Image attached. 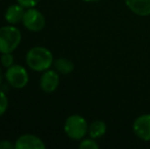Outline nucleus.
Segmentation results:
<instances>
[{
  "label": "nucleus",
  "mask_w": 150,
  "mask_h": 149,
  "mask_svg": "<svg viewBox=\"0 0 150 149\" xmlns=\"http://www.w3.org/2000/svg\"><path fill=\"white\" fill-rule=\"evenodd\" d=\"M26 62L29 68L35 72H45L53 64V55L47 48L36 46L27 52Z\"/></svg>",
  "instance_id": "nucleus-1"
},
{
  "label": "nucleus",
  "mask_w": 150,
  "mask_h": 149,
  "mask_svg": "<svg viewBox=\"0 0 150 149\" xmlns=\"http://www.w3.org/2000/svg\"><path fill=\"white\" fill-rule=\"evenodd\" d=\"M22 41L21 31L16 27L4 26L0 28V52L10 53L18 47Z\"/></svg>",
  "instance_id": "nucleus-2"
},
{
  "label": "nucleus",
  "mask_w": 150,
  "mask_h": 149,
  "mask_svg": "<svg viewBox=\"0 0 150 149\" xmlns=\"http://www.w3.org/2000/svg\"><path fill=\"white\" fill-rule=\"evenodd\" d=\"M87 121L80 114H71L64 121V132L73 140H82L88 133Z\"/></svg>",
  "instance_id": "nucleus-3"
},
{
  "label": "nucleus",
  "mask_w": 150,
  "mask_h": 149,
  "mask_svg": "<svg viewBox=\"0 0 150 149\" xmlns=\"http://www.w3.org/2000/svg\"><path fill=\"white\" fill-rule=\"evenodd\" d=\"M7 83L11 87L16 89L25 88L29 83V74L24 66L20 64H12L8 68H6V72L4 74Z\"/></svg>",
  "instance_id": "nucleus-4"
},
{
  "label": "nucleus",
  "mask_w": 150,
  "mask_h": 149,
  "mask_svg": "<svg viewBox=\"0 0 150 149\" xmlns=\"http://www.w3.org/2000/svg\"><path fill=\"white\" fill-rule=\"evenodd\" d=\"M45 18L38 9L30 7L25 11L23 24L27 30L31 32H40L45 27Z\"/></svg>",
  "instance_id": "nucleus-5"
},
{
  "label": "nucleus",
  "mask_w": 150,
  "mask_h": 149,
  "mask_svg": "<svg viewBox=\"0 0 150 149\" xmlns=\"http://www.w3.org/2000/svg\"><path fill=\"white\" fill-rule=\"evenodd\" d=\"M135 135L144 141H150V113L141 114L133 123Z\"/></svg>",
  "instance_id": "nucleus-6"
},
{
  "label": "nucleus",
  "mask_w": 150,
  "mask_h": 149,
  "mask_svg": "<svg viewBox=\"0 0 150 149\" xmlns=\"http://www.w3.org/2000/svg\"><path fill=\"white\" fill-rule=\"evenodd\" d=\"M14 147L16 149H45L46 145L37 136L25 134L18 138Z\"/></svg>",
  "instance_id": "nucleus-7"
},
{
  "label": "nucleus",
  "mask_w": 150,
  "mask_h": 149,
  "mask_svg": "<svg viewBox=\"0 0 150 149\" xmlns=\"http://www.w3.org/2000/svg\"><path fill=\"white\" fill-rule=\"evenodd\" d=\"M59 85V76L55 71L47 70L43 73L40 79V87L45 93H52Z\"/></svg>",
  "instance_id": "nucleus-8"
},
{
  "label": "nucleus",
  "mask_w": 150,
  "mask_h": 149,
  "mask_svg": "<svg viewBox=\"0 0 150 149\" xmlns=\"http://www.w3.org/2000/svg\"><path fill=\"white\" fill-rule=\"evenodd\" d=\"M127 7L140 16H147L150 14V0H125Z\"/></svg>",
  "instance_id": "nucleus-9"
},
{
  "label": "nucleus",
  "mask_w": 150,
  "mask_h": 149,
  "mask_svg": "<svg viewBox=\"0 0 150 149\" xmlns=\"http://www.w3.org/2000/svg\"><path fill=\"white\" fill-rule=\"evenodd\" d=\"M25 7L23 5L18 4H12L6 9L4 18L6 22L9 23L10 25H16L18 23L23 22V18L25 16Z\"/></svg>",
  "instance_id": "nucleus-10"
},
{
  "label": "nucleus",
  "mask_w": 150,
  "mask_h": 149,
  "mask_svg": "<svg viewBox=\"0 0 150 149\" xmlns=\"http://www.w3.org/2000/svg\"><path fill=\"white\" fill-rule=\"evenodd\" d=\"M106 124L103 121H100V119H97V121H94L89 125V128H88V133H89V136L93 139H98V138L102 137V136L105 135L106 133Z\"/></svg>",
  "instance_id": "nucleus-11"
},
{
  "label": "nucleus",
  "mask_w": 150,
  "mask_h": 149,
  "mask_svg": "<svg viewBox=\"0 0 150 149\" xmlns=\"http://www.w3.org/2000/svg\"><path fill=\"white\" fill-rule=\"evenodd\" d=\"M54 66H55V70L61 75H69L74 71V64L64 57L57 58L54 62Z\"/></svg>",
  "instance_id": "nucleus-12"
},
{
  "label": "nucleus",
  "mask_w": 150,
  "mask_h": 149,
  "mask_svg": "<svg viewBox=\"0 0 150 149\" xmlns=\"http://www.w3.org/2000/svg\"><path fill=\"white\" fill-rule=\"evenodd\" d=\"M79 148L81 149H98L99 145L95 139L93 138H89V139H82V141L79 144Z\"/></svg>",
  "instance_id": "nucleus-13"
},
{
  "label": "nucleus",
  "mask_w": 150,
  "mask_h": 149,
  "mask_svg": "<svg viewBox=\"0 0 150 149\" xmlns=\"http://www.w3.org/2000/svg\"><path fill=\"white\" fill-rule=\"evenodd\" d=\"M1 64L6 68H8L9 66H11L13 64V55H12V52H10V53H2Z\"/></svg>",
  "instance_id": "nucleus-14"
},
{
  "label": "nucleus",
  "mask_w": 150,
  "mask_h": 149,
  "mask_svg": "<svg viewBox=\"0 0 150 149\" xmlns=\"http://www.w3.org/2000/svg\"><path fill=\"white\" fill-rule=\"evenodd\" d=\"M7 106H8L7 97H6L5 93L0 90V117H1V115L6 112Z\"/></svg>",
  "instance_id": "nucleus-15"
},
{
  "label": "nucleus",
  "mask_w": 150,
  "mask_h": 149,
  "mask_svg": "<svg viewBox=\"0 0 150 149\" xmlns=\"http://www.w3.org/2000/svg\"><path fill=\"white\" fill-rule=\"evenodd\" d=\"M21 5H23L25 8H30V7H35L38 3L40 2V0H16Z\"/></svg>",
  "instance_id": "nucleus-16"
},
{
  "label": "nucleus",
  "mask_w": 150,
  "mask_h": 149,
  "mask_svg": "<svg viewBox=\"0 0 150 149\" xmlns=\"http://www.w3.org/2000/svg\"><path fill=\"white\" fill-rule=\"evenodd\" d=\"M14 144H12L10 141L8 140H1L0 141V149H13Z\"/></svg>",
  "instance_id": "nucleus-17"
},
{
  "label": "nucleus",
  "mask_w": 150,
  "mask_h": 149,
  "mask_svg": "<svg viewBox=\"0 0 150 149\" xmlns=\"http://www.w3.org/2000/svg\"><path fill=\"white\" fill-rule=\"evenodd\" d=\"M2 80H3V73H2V70H1V68H0V86H1V84H2Z\"/></svg>",
  "instance_id": "nucleus-18"
},
{
  "label": "nucleus",
  "mask_w": 150,
  "mask_h": 149,
  "mask_svg": "<svg viewBox=\"0 0 150 149\" xmlns=\"http://www.w3.org/2000/svg\"><path fill=\"white\" fill-rule=\"evenodd\" d=\"M85 2H97V1H100V0H83Z\"/></svg>",
  "instance_id": "nucleus-19"
}]
</instances>
